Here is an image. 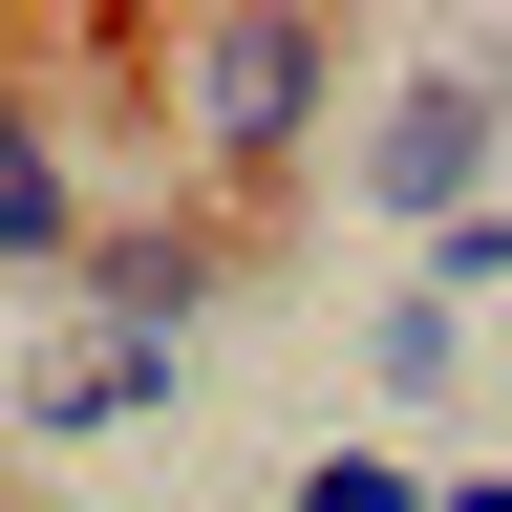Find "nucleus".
<instances>
[{
	"label": "nucleus",
	"instance_id": "nucleus-9",
	"mask_svg": "<svg viewBox=\"0 0 512 512\" xmlns=\"http://www.w3.org/2000/svg\"><path fill=\"white\" fill-rule=\"evenodd\" d=\"M448 512H512V470H470V491H448Z\"/></svg>",
	"mask_w": 512,
	"mask_h": 512
},
{
	"label": "nucleus",
	"instance_id": "nucleus-2",
	"mask_svg": "<svg viewBox=\"0 0 512 512\" xmlns=\"http://www.w3.org/2000/svg\"><path fill=\"white\" fill-rule=\"evenodd\" d=\"M363 192H384L406 235H470L491 192H512V86H470V64L384 86V107H363Z\"/></svg>",
	"mask_w": 512,
	"mask_h": 512
},
{
	"label": "nucleus",
	"instance_id": "nucleus-4",
	"mask_svg": "<svg viewBox=\"0 0 512 512\" xmlns=\"http://www.w3.org/2000/svg\"><path fill=\"white\" fill-rule=\"evenodd\" d=\"M0 278H86V171L43 86H0Z\"/></svg>",
	"mask_w": 512,
	"mask_h": 512
},
{
	"label": "nucleus",
	"instance_id": "nucleus-7",
	"mask_svg": "<svg viewBox=\"0 0 512 512\" xmlns=\"http://www.w3.org/2000/svg\"><path fill=\"white\" fill-rule=\"evenodd\" d=\"M299 512H448V491L406 470V448H320V470H299Z\"/></svg>",
	"mask_w": 512,
	"mask_h": 512
},
{
	"label": "nucleus",
	"instance_id": "nucleus-1",
	"mask_svg": "<svg viewBox=\"0 0 512 512\" xmlns=\"http://www.w3.org/2000/svg\"><path fill=\"white\" fill-rule=\"evenodd\" d=\"M171 64V128H192V171L235 192V235L299 192V150H320V86H342V22L320 0H214V22H171L150 43Z\"/></svg>",
	"mask_w": 512,
	"mask_h": 512
},
{
	"label": "nucleus",
	"instance_id": "nucleus-3",
	"mask_svg": "<svg viewBox=\"0 0 512 512\" xmlns=\"http://www.w3.org/2000/svg\"><path fill=\"white\" fill-rule=\"evenodd\" d=\"M235 278H256V235H235V214H107L64 299H86V342H192Z\"/></svg>",
	"mask_w": 512,
	"mask_h": 512
},
{
	"label": "nucleus",
	"instance_id": "nucleus-8",
	"mask_svg": "<svg viewBox=\"0 0 512 512\" xmlns=\"http://www.w3.org/2000/svg\"><path fill=\"white\" fill-rule=\"evenodd\" d=\"M491 278H512V192H491V214H470V235H427V299H448V320H470Z\"/></svg>",
	"mask_w": 512,
	"mask_h": 512
},
{
	"label": "nucleus",
	"instance_id": "nucleus-6",
	"mask_svg": "<svg viewBox=\"0 0 512 512\" xmlns=\"http://www.w3.org/2000/svg\"><path fill=\"white\" fill-rule=\"evenodd\" d=\"M363 363H384V406H448V363H470V342H448V299H384Z\"/></svg>",
	"mask_w": 512,
	"mask_h": 512
},
{
	"label": "nucleus",
	"instance_id": "nucleus-5",
	"mask_svg": "<svg viewBox=\"0 0 512 512\" xmlns=\"http://www.w3.org/2000/svg\"><path fill=\"white\" fill-rule=\"evenodd\" d=\"M22 427H64V448H107V427H171V342H64V363L22 384Z\"/></svg>",
	"mask_w": 512,
	"mask_h": 512
}]
</instances>
